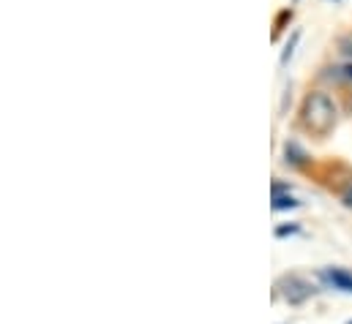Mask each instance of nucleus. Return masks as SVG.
<instances>
[{"label": "nucleus", "instance_id": "nucleus-1", "mask_svg": "<svg viewBox=\"0 0 352 324\" xmlns=\"http://www.w3.org/2000/svg\"><path fill=\"white\" fill-rule=\"evenodd\" d=\"M336 120H339V112H336V104L328 93L322 90H311L303 104H300V123L309 134L314 137H328L333 128H336Z\"/></svg>", "mask_w": 352, "mask_h": 324}, {"label": "nucleus", "instance_id": "nucleus-2", "mask_svg": "<svg viewBox=\"0 0 352 324\" xmlns=\"http://www.w3.org/2000/svg\"><path fill=\"white\" fill-rule=\"evenodd\" d=\"M278 286H287L284 289V297L289 300V303H303L314 289L306 284V281H300L298 275H287V278H281V284Z\"/></svg>", "mask_w": 352, "mask_h": 324}, {"label": "nucleus", "instance_id": "nucleus-3", "mask_svg": "<svg viewBox=\"0 0 352 324\" xmlns=\"http://www.w3.org/2000/svg\"><path fill=\"white\" fill-rule=\"evenodd\" d=\"M284 156H287L284 161L292 163V166H303V163L309 161L306 150H303V148H300L298 142H287V145H284Z\"/></svg>", "mask_w": 352, "mask_h": 324}, {"label": "nucleus", "instance_id": "nucleus-4", "mask_svg": "<svg viewBox=\"0 0 352 324\" xmlns=\"http://www.w3.org/2000/svg\"><path fill=\"white\" fill-rule=\"evenodd\" d=\"M325 275H328V281H331V284H336L339 289L352 292V275L347 273V270H336V267H331Z\"/></svg>", "mask_w": 352, "mask_h": 324}, {"label": "nucleus", "instance_id": "nucleus-5", "mask_svg": "<svg viewBox=\"0 0 352 324\" xmlns=\"http://www.w3.org/2000/svg\"><path fill=\"white\" fill-rule=\"evenodd\" d=\"M287 207H298V199L292 194H273V210H287Z\"/></svg>", "mask_w": 352, "mask_h": 324}, {"label": "nucleus", "instance_id": "nucleus-6", "mask_svg": "<svg viewBox=\"0 0 352 324\" xmlns=\"http://www.w3.org/2000/svg\"><path fill=\"white\" fill-rule=\"evenodd\" d=\"M298 38H300V33H295V36H292V41H289V44H287V49H284V52H281V69H284V66H287V63H289V58H292V47H295V44H298Z\"/></svg>", "mask_w": 352, "mask_h": 324}, {"label": "nucleus", "instance_id": "nucleus-7", "mask_svg": "<svg viewBox=\"0 0 352 324\" xmlns=\"http://www.w3.org/2000/svg\"><path fill=\"white\" fill-rule=\"evenodd\" d=\"M339 196H342V202H344V207H350L352 210V180L339 191Z\"/></svg>", "mask_w": 352, "mask_h": 324}, {"label": "nucleus", "instance_id": "nucleus-8", "mask_svg": "<svg viewBox=\"0 0 352 324\" xmlns=\"http://www.w3.org/2000/svg\"><path fill=\"white\" fill-rule=\"evenodd\" d=\"M342 52H344V55H350V58H352V36H347V38L342 41Z\"/></svg>", "mask_w": 352, "mask_h": 324}, {"label": "nucleus", "instance_id": "nucleus-9", "mask_svg": "<svg viewBox=\"0 0 352 324\" xmlns=\"http://www.w3.org/2000/svg\"><path fill=\"white\" fill-rule=\"evenodd\" d=\"M344 74H347V80H352V63L347 66V69H344Z\"/></svg>", "mask_w": 352, "mask_h": 324}]
</instances>
